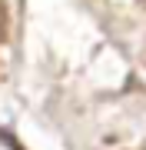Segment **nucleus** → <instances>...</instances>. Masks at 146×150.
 I'll return each mask as SVG.
<instances>
[]
</instances>
